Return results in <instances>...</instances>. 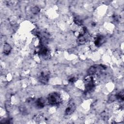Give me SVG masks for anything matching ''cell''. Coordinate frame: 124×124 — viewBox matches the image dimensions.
Here are the masks:
<instances>
[{
  "label": "cell",
  "instance_id": "4",
  "mask_svg": "<svg viewBox=\"0 0 124 124\" xmlns=\"http://www.w3.org/2000/svg\"><path fill=\"white\" fill-rule=\"evenodd\" d=\"M49 74L47 71L42 72L38 77L39 81L43 84H46L49 80Z\"/></svg>",
  "mask_w": 124,
  "mask_h": 124
},
{
  "label": "cell",
  "instance_id": "1",
  "mask_svg": "<svg viewBox=\"0 0 124 124\" xmlns=\"http://www.w3.org/2000/svg\"><path fill=\"white\" fill-rule=\"evenodd\" d=\"M47 100L50 105L56 106L61 103L62 99L61 94L59 93L53 92L48 95Z\"/></svg>",
  "mask_w": 124,
  "mask_h": 124
},
{
  "label": "cell",
  "instance_id": "6",
  "mask_svg": "<svg viewBox=\"0 0 124 124\" xmlns=\"http://www.w3.org/2000/svg\"><path fill=\"white\" fill-rule=\"evenodd\" d=\"M104 37L101 34L97 35L94 38V44L96 46H100L104 42Z\"/></svg>",
  "mask_w": 124,
  "mask_h": 124
},
{
  "label": "cell",
  "instance_id": "3",
  "mask_svg": "<svg viewBox=\"0 0 124 124\" xmlns=\"http://www.w3.org/2000/svg\"><path fill=\"white\" fill-rule=\"evenodd\" d=\"M105 67L102 65H94L91 66L87 71V73L89 75H93L97 74L99 71H101L102 69H105Z\"/></svg>",
  "mask_w": 124,
  "mask_h": 124
},
{
  "label": "cell",
  "instance_id": "14",
  "mask_svg": "<svg viewBox=\"0 0 124 124\" xmlns=\"http://www.w3.org/2000/svg\"><path fill=\"white\" fill-rule=\"evenodd\" d=\"M20 109L21 112H22V113H24L27 112V110H26V108H24V107H22V108H20Z\"/></svg>",
  "mask_w": 124,
  "mask_h": 124
},
{
  "label": "cell",
  "instance_id": "11",
  "mask_svg": "<svg viewBox=\"0 0 124 124\" xmlns=\"http://www.w3.org/2000/svg\"><path fill=\"white\" fill-rule=\"evenodd\" d=\"M115 96L116 99H117L120 102L123 101L124 100V91L122 90V91L118 93Z\"/></svg>",
  "mask_w": 124,
  "mask_h": 124
},
{
  "label": "cell",
  "instance_id": "13",
  "mask_svg": "<svg viewBox=\"0 0 124 124\" xmlns=\"http://www.w3.org/2000/svg\"><path fill=\"white\" fill-rule=\"evenodd\" d=\"M74 21L75 22V23L78 25V26H80L82 24V21L81 19H79V18H78V17H75L74 19Z\"/></svg>",
  "mask_w": 124,
  "mask_h": 124
},
{
  "label": "cell",
  "instance_id": "9",
  "mask_svg": "<svg viewBox=\"0 0 124 124\" xmlns=\"http://www.w3.org/2000/svg\"><path fill=\"white\" fill-rule=\"evenodd\" d=\"M35 105L38 108H42L45 105V101L43 98H39L36 100Z\"/></svg>",
  "mask_w": 124,
  "mask_h": 124
},
{
  "label": "cell",
  "instance_id": "15",
  "mask_svg": "<svg viewBox=\"0 0 124 124\" xmlns=\"http://www.w3.org/2000/svg\"><path fill=\"white\" fill-rule=\"evenodd\" d=\"M75 80H76V79H75V77L71 78H70V79L69 80V82H74Z\"/></svg>",
  "mask_w": 124,
  "mask_h": 124
},
{
  "label": "cell",
  "instance_id": "12",
  "mask_svg": "<svg viewBox=\"0 0 124 124\" xmlns=\"http://www.w3.org/2000/svg\"><path fill=\"white\" fill-rule=\"evenodd\" d=\"M31 12L32 14H33L34 15L37 14L40 12V8L36 6H33L31 9Z\"/></svg>",
  "mask_w": 124,
  "mask_h": 124
},
{
  "label": "cell",
  "instance_id": "5",
  "mask_svg": "<svg viewBox=\"0 0 124 124\" xmlns=\"http://www.w3.org/2000/svg\"><path fill=\"white\" fill-rule=\"evenodd\" d=\"M76 108V107L75 103L72 101L69 102L65 110V114L66 115H70L72 114L75 111Z\"/></svg>",
  "mask_w": 124,
  "mask_h": 124
},
{
  "label": "cell",
  "instance_id": "8",
  "mask_svg": "<svg viewBox=\"0 0 124 124\" xmlns=\"http://www.w3.org/2000/svg\"><path fill=\"white\" fill-rule=\"evenodd\" d=\"M49 49L45 46H41L38 51V54L44 57H47L49 54Z\"/></svg>",
  "mask_w": 124,
  "mask_h": 124
},
{
  "label": "cell",
  "instance_id": "7",
  "mask_svg": "<svg viewBox=\"0 0 124 124\" xmlns=\"http://www.w3.org/2000/svg\"><path fill=\"white\" fill-rule=\"evenodd\" d=\"M88 40V36L87 32L84 34H80L77 38V42L79 44L82 45L85 43Z\"/></svg>",
  "mask_w": 124,
  "mask_h": 124
},
{
  "label": "cell",
  "instance_id": "10",
  "mask_svg": "<svg viewBox=\"0 0 124 124\" xmlns=\"http://www.w3.org/2000/svg\"><path fill=\"white\" fill-rule=\"evenodd\" d=\"M12 50V47L11 46L7 43H5L3 45V53L5 55H8L10 52Z\"/></svg>",
  "mask_w": 124,
  "mask_h": 124
},
{
  "label": "cell",
  "instance_id": "2",
  "mask_svg": "<svg viewBox=\"0 0 124 124\" xmlns=\"http://www.w3.org/2000/svg\"><path fill=\"white\" fill-rule=\"evenodd\" d=\"M85 89L86 92L90 93L94 89L95 84L92 75H89L84 78Z\"/></svg>",
  "mask_w": 124,
  "mask_h": 124
}]
</instances>
